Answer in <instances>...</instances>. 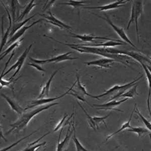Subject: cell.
I'll list each match as a JSON object with an SVG mask.
<instances>
[{"label": "cell", "instance_id": "6da1fadb", "mask_svg": "<svg viewBox=\"0 0 151 151\" xmlns=\"http://www.w3.org/2000/svg\"><path fill=\"white\" fill-rule=\"evenodd\" d=\"M44 36L53 40L55 42L62 45H67L70 48L81 53H91L97 55H101L106 58H111L116 60V62L121 63L124 65L129 66V62L127 60H130L131 58L125 55H122L124 50H119L113 47H87L82 46L80 44L74 43H65L61 41H58L55 38L50 36Z\"/></svg>", "mask_w": 151, "mask_h": 151}, {"label": "cell", "instance_id": "7a4b0ae2", "mask_svg": "<svg viewBox=\"0 0 151 151\" xmlns=\"http://www.w3.org/2000/svg\"><path fill=\"white\" fill-rule=\"evenodd\" d=\"M58 104H59L58 103H53L45 106H40V107L36 108L34 110H31L30 111L23 112L21 115H20V117L16 122L10 125L11 129L6 133V135H8L13 132H14V133H19L21 131H24L25 129H26L27 126L30 122V120L35 115H37L38 114L44 110L48 109L52 106Z\"/></svg>", "mask_w": 151, "mask_h": 151}, {"label": "cell", "instance_id": "3957f363", "mask_svg": "<svg viewBox=\"0 0 151 151\" xmlns=\"http://www.w3.org/2000/svg\"><path fill=\"white\" fill-rule=\"evenodd\" d=\"M142 77H143V75H142L141 77H139L129 83H128L127 84L124 85H115L111 88L110 89L105 91V93L101 95H97V96H94L93 98L99 100L100 98L103 97L104 96L111 95L113 97L111 98H110V99L109 100L110 101L112 100H116L117 98H120V96L122 94H124L125 92L127 91V90L131 88L132 86H134V85L138 84L139 83L137 82V81L141 80Z\"/></svg>", "mask_w": 151, "mask_h": 151}, {"label": "cell", "instance_id": "277c9868", "mask_svg": "<svg viewBox=\"0 0 151 151\" xmlns=\"http://www.w3.org/2000/svg\"><path fill=\"white\" fill-rule=\"evenodd\" d=\"M143 10H144V7H143V2L142 1H132L131 18L129 21L127 29L129 30L131 24L134 23H135L138 42H139V28H138L137 21H138V19L141 16V14H142Z\"/></svg>", "mask_w": 151, "mask_h": 151}, {"label": "cell", "instance_id": "5b68a950", "mask_svg": "<svg viewBox=\"0 0 151 151\" xmlns=\"http://www.w3.org/2000/svg\"><path fill=\"white\" fill-rule=\"evenodd\" d=\"M72 52H68L65 53H63L60 55H58L57 57H53L52 58L48 59V60H37L35 58H32L31 57H29V58L31 62H33L35 63L38 64V65H44L47 63H58L59 62H63L67 60H75L78 59V58L77 57H71L70 54H72Z\"/></svg>", "mask_w": 151, "mask_h": 151}, {"label": "cell", "instance_id": "8992f818", "mask_svg": "<svg viewBox=\"0 0 151 151\" xmlns=\"http://www.w3.org/2000/svg\"><path fill=\"white\" fill-rule=\"evenodd\" d=\"M32 45L33 44H31V45H29L28 48H26L24 52L22 54V55H21L20 58H18L17 61L16 62L15 64H14L13 65H12V67H11L10 69L8 70H7V72H6L4 73V74L2 76V77L1 78V79H3V77H4L6 75L10 72L11 70H15V69L17 68V70H16L15 72L14 73V74L12 75V77L9 79V80L14 79V78L18 74L19 71L22 68V65H23V64H24V61L25 60L27 55L29 53V51L31 50V47H32Z\"/></svg>", "mask_w": 151, "mask_h": 151}, {"label": "cell", "instance_id": "52a82bcc", "mask_svg": "<svg viewBox=\"0 0 151 151\" xmlns=\"http://www.w3.org/2000/svg\"><path fill=\"white\" fill-rule=\"evenodd\" d=\"M104 15L105 16V18L103 17L102 16H98V17L100 18H101V19H103V20H104L107 21L108 24H109L110 26H111L113 30L115 31V32L121 38V39L123 40L124 41H125V43L129 44V45H131V46L134 47V48L137 49L136 45H134V43H132L131 40H129V38L127 36L124 29H122V28L119 27H118L116 25H115V24H113V22L109 19V17L105 13L104 14Z\"/></svg>", "mask_w": 151, "mask_h": 151}, {"label": "cell", "instance_id": "ba28073f", "mask_svg": "<svg viewBox=\"0 0 151 151\" xmlns=\"http://www.w3.org/2000/svg\"><path fill=\"white\" fill-rule=\"evenodd\" d=\"M77 81H76L74 82V84L68 90V91H67L66 92L61 95L60 96H58V97H52V98H41V99H38L37 100H34L32 101L31 102V105L30 106L28 107L27 108H25V110H27L28 109L30 108H33V107H35L38 106H41L43 104H48V103H50L56 100L60 99V98H63L64 96H65L67 94H68V93L70 92L73 88L74 87V86H75V85L77 84Z\"/></svg>", "mask_w": 151, "mask_h": 151}, {"label": "cell", "instance_id": "9c48e42d", "mask_svg": "<svg viewBox=\"0 0 151 151\" xmlns=\"http://www.w3.org/2000/svg\"><path fill=\"white\" fill-rule=\"evenodd\" d=\"M128 100H129L128 98H125L124 99L121 100L119 101H116V100H110V101L108 102L107 103L102 104H93V106L95 107L96 109H98V110H113L123 112L124 111L119 109L116 107H117L121 104H122V103H124V102L127 101Z\"/></svg>", "mask_w": 151, "mask_h": 151}, {"label": "cell", "instance_id": "30bf717a", "mask_svg": "<svg viewBox=\"0 0 151 151\" xmlns=\"http://www.w3.org/2000/svg\"><path fill=\"white\" fill-rule=\"evenodd\" d=\"M72 35H70L72 37L78 38L79 40H81V41L84 42H93L94 40H108V41H115L122 42V43H126L124 42V41H121L120 40H114L110 38L104 37H99V36H93L92 35H80L75 34L74 33L70 32Z\"/></svg>", "mask_w": 151, "mask_h": 151}, {"label": "cell", "instance_id": "8fae6325", "mask_svg": "<svg viewBox=\"0 0 151 151\" xmlns=\"http://www.w3.org/2000/svg\"><path fill=\"white\" fill-rule=\"evenodd\" d=\"M128 2H129L128 1H126V0H124H124H118L113 3L107 4V5H105L96 6V7H84V8L89 9H97V10H99L100 11L109 10L117 9L119 7H123L124 5Z\"/></svg>", "mask_w": 151, "mask_h": 151}, {"label": "cell", "instance_id": "7c38bea8", "mask_svg": "<svg viewBox=\"0 0 151 151\" xmlns=\"http://www.w3.org/2000/svg\"><path fill=\"white\" fill-rule=\"evenodd\" d=\"M49 15H40L41 16H42L43 18H45V19H47L46 21L47 23H50V24H52L55 26H57L58 28H60V29H67L68 30H72V28L70 26L68 25L64 22H62L61 21L57 19V18L55 17L52 14V12L49 11L48 12Z\"/></svg>", "mask_w": 151, "mask_h": 151}, {"label": "cell", "instance_id": "4fadbf2b", "mask_svg": "<svg viewBox=\"0 0 151 151\" xmlns=\"http://www.w3.org/2000/svg\"><path fill=\"white\" fill-rule=\"evenodd\" d=\"M115 62H116V60L113 59L105 58L97 60L85 62L84 64L87 65H95L100 67V68H111V65Z\"/></svg>", "mask_w": 151, "mask_h": 151}, {"label": "cell", "instance_id": "5bb4252c", "mask_svg": "<svg viewBox=\"0 0 151 151\" xmlns=\"http://www.w3.org/2000/svg\"><path fill=\"white\" fill-rule=\"evenodd\" d=\"M42 20H43V19H40V20L36 21L32 23H31V24L29 25L28 26H23V27L19 29L18 31H17V32H16L14 34V35L9 39V40L7 41L6 46H9V45L15 43L16 41H17L19 38H20L21 36H22L23 35H24L28 29H29V28H30L32 26L36 25L38 23H40V22H41V21Z\"/></svg>", "mask_w": 151, "mask_h": 151}, {"label": "cell", "instance_id": "9a60e30c", "mask_svg": "<svg viewBox=\"0 0 151 151\" xmlns=\"http://www.w3.org/2000/svg\"><path fill=\"white\" fill-rule=\"evenodd\" d=\"M1 95L2 97H3L6 100V101L8 103L9 105L10 106L11 109L14 111L17 112L20 115H21L23 112H24V111L25 110V109H23L14 100L12 99V98L9 97V96H7V95L5 94H4V93H1Z\"/></svg>", "mask_w": 151, "mask_h": 151}, {"label": "cell", "instance_id": "2e32d148", "mask_svg": "<svg viewBox=\"0 0 151 151\" xmlns=\"http://www.w3.org/2000/svg\"><path fill=\"white\" fill-rule=\"evenodd\" d=\"M70 128H71V125L70 124V126L68 127V129L67 131V134L65 135L64 140L62 141V142L58 143L57 151H62L67 150L69 145V141L71 136L72 135L73 132H74V129L70 130Z\"/></svg>", "mask_w": 151, "mask_h": 151}, {"label": "cell", "instance_id": "e0dca14e", "mask_svg": "<svg viewBox=\"0 0 151 151\" xmlns=\"http://www.w3.org/2000/svg\"><path fill=\"white\" fill-rule=\"evenodd\" d=\"M141 65H142L143 69L144 70L146 74V78L148 81V85H149V93H148V99H147V106H148V110L149 112L150 115H151V107H150V99H151V70L149 69L148 65L144 63H141Z\"/></svg>", "mask_w": 151, "mask_h": 151}, {"label": "cell", "instance_id": "ac0fdd59", "mask_svg": "<svg viewBox=\"0 0 151 151\" xmlns=\"http://www.w3.org/2000/svg\"><path fill=\"white\" fill-rule=\"evenodd\" d=\"M82 46L87 47H113L122 45H127V43H122L119 42L115 41H108L106 42L97 43V44H80Z\"/></svg>", "mask_w": 151, "mask_h": 151}, {"label": "cell", "instance_id": "d6986e66", "mask_svg": "<svg viewBox=\"0 0 151 151\" xmlns=\"http://www.w3.org/2000/svg\"><path fill=\"white\" fill-rule=\"evenodd\" d=\"M58 70H55L52 73L50 79L47 82L46 84L43 87V88L42 89L41 91V93L40 94V96H38L37 99H41V98H47V97H48L49 92H50V87L51 85L52 81L53 80V78L55 77V75L57 74Z\"/></svg>", "mask_w": 151, "mask_h": 151}, {"label": "cell", "instance_id": "ffe728a7", "mask_svg": "<svg viewBox=\"0 0 151 151\" xmlns=\"http://www.w3.org/2000/svg\"><path fill=\"white\" fill-rule=\"evenodd\" d=\"M3 5L4 6V7H5V9H6V10L7 11V13H8V17H9V27L8 28V29H7V30L6 31V32L5 33V34L3 36H2L1 38V52H2V50L3 48L4 47L5 45H6V43H7V39L8 37H9L10 33L11 32V27H12V18L10 14L9 13L8 10H7V7H6L5 5L3 4Z\"/></svg>", "mask_w": 151, "mask_h": 151}, {"label": "cell", "instance_id": "44dd1931", "mask_svg": "<svg viewBox=\"0 0 151 151\" xmlns=\"http://www.w3.org/2000/svg\"><path fill=\"white\" fill-rule=\"evenodd\" d=\"M136 105H137V104L136 103L135 105H134V109H133V110H132V112L131 115H130L129 119V120L127 121V122H126L125 123H124V124L122 125V127H120V129H119L118 131H117L116 132H113V133L109 135V136H108V137H107L106 141H108V139H110V138H111L112 137H113V136H114V135L116 134H119V133L121 132L124 131V130L125 129H130V128L132 127V126L131 125V120H132V115H133V114H134V109H135V108H136Z\"/></svg>", "mask_w": 151, "mask_h": 151}, {"label": "cell", "instance_id": "7402d4cb", "mask_svg": "<svg viewBox=\"0 0 151 151\" xmlns=\"http://www.w3.org/2000/svg\"><path fill=\"white\" fill-rule=\"evenodd\" d=\"M36 14L33 15L32 16L28 18L27 19H26L25 20L22 21V22H20L18 23H15L13 24V26L12 27V29H11V31L9 35V37H11L12 36L14 35V34L16 32H17V31H18L19 29H21V28L23 27V25L26 24V23H27L30 19H32L33 17H34L36 15Z\"/></svg>", "mask_w": 151, "mask_h": 151}, {"label": "cell", "instance_id": "603a6c76", "mask_svg": "<svg viewBox=\"0 0 151 151\" xmlns=\"http://www.w3.org/2000/svg\"><path fill=\"white\" fill-rule=\"evenodd\" d=\"M75 118H73V121L72 122V126L73 129H74V136L73 137V140L74 141V143L75 144L76 148V150L77 151H88L87 149H86V148H85L81 144V142H80L79 139H78L76 137V128L75 127V124H74V122H75Z\"/></svg>", "mask_w": 151, "mask_h": 151}, {"label": "cell", "instance_id": "cb8c5ba5", "mask_svg": "<svg viewBox=\"0 0 151 151\" xmlns=\"http://www.w3.org/2000/svg\"><path fill=\"white\" fill-rule=\"evenodd\" d=\"M36 5V4L35 3V1L34 0L31 1L30 3H29V4L26 6L25 9H24L23 12L21 13L20 15L19 16V17L17 19L16 21H18L19 22H21V21L25 17V16L27 15L28 14H29L30 11L32 10V9Z\"/></svg>", "mask_w": 151, "mask_h": 151}, {"label": "cell", "instance_id": "d4e9b609", "mask_svg": "<svg viewBox=\"0 0 151 151\" xmlns=\"http://www.w3.org/2000/svg\"><path fill=\"white\" fill-rule=\"evenodd\" d=\"M89 1H73V0H69L68 2H65L63 3L60 4L62 5H67L70 6L72 7L74 9H78L81 7L85 6L84 3H88Z\"/></svg>", "mask_w": 151, "mask_h": 151}, {"label": "cell", "instance_id": "484cf974", "mask_svg": "<svg viewBox=\"0 0 151 151\" xmlns=\"http://www.w3.org/2000/svg\"><path fill=\"white\" fill-rule=\"evenodd\" d=\"M137 84L134 85L132 86L131 88L127 90V91L125 92L124 94H122L120 97H126V98H134V96L138 95L137 92Z\"/></svg>", "mask_w": 151, "mask_h": 151}, {"label": "cell", "instance_id": "4316f807", "mask_svg": "<svg viewBox=\"0 0 151 151\" xmlns=\"http://www.w3.org/2000/svg\"><path fill=\"white\" fill-rule=\"evenodd\" d=\"M23 40V38L21 39L20 40H18V41H16L15 43H13L8 48H7L5 52L1 53V60H3V58H4L10 52L12 51H14L15 48H17L19 47V45L21 44V42Z\"/></svg>", "mask_w": 151, "mask_h": 151}, {"label": "cell", "instance_id": "83f0119b", "mask_svg": "<svg viewBox=\"0 0 151 151\" xmlns=\"http://www.w3.org/2000/svg\"><path fill=\"white\" fill-rule=\"evenodd\" d=\"M127 131L129 132H134L138 134L139 137L142 136V134L146 133H149L150 131L148 129L143 127H132L130 129H127Z\"/></svg>", "mask_w": 151, "mask_h": 151}, {"label": "cell", "instance_id": "f1b7e54d", "mask_svg": "<svg viewBox=\"0 0 151 151\" xmlns=\"http://www.w3.org/2000/svg\"><path fill=\"white\" fill-rule=\"evenodd\" d=\"M134 112H135L137 115L139 116V117L141 118V119L142 120V122L145 124V125L146 126L147 129H148L150 131H151V122H150L147 120V119L142 114V113H141V112L139 111V109L137 108V105L136 106V108L134 109Z\"/></svg>", "mask_w": 151, "mask_h": 151}, {"label": "cell", "instance_id": "f546056e", "mask_svg": "<svg viewBox=\"0 0 151 151\" xmlns=\"http://www.w3.org/2000/svg\"><path fill=\"white\" fill-rule=\"evenodd\" d=\"M110 115V113L109 114H108V115H106V116H104L103 117H92V119H93V120H94V122L96 124V128L97 129H99V126L100 124H101V122H103L105 126L106 127H107L106 124V122H105V120L106 119H107L108 117L109 116V115Z\"/></svg>", "mask_w": 151, "mask_h": 151}, {"label": "cell", "instance_id": "4dcf8cb0", "mask_svg": "<svg viewBox=\"0 0 151 151\" xmlns=\"http://www.w3.org/2000/svg\"><path fill=\"white\" fill-rule=\"evenodd\" d=\"M76 77H77V88L80 90V91H81V92L83 93V94L85 95H87V96H89L90 97L93 98L94 95H92L90 94H89V93H88L87 91H86L85 88L81 84V82L80 81V77H79L78 74V73H77V74H76Z\"/></svg>", "mask_w": 151, "mask_h": 151}, {"label": "cell", "instance_id": "1f68e13d", "mask_svg": "<svg viewBox=\"0 0 151 151\" xmlns=\"http://www.w3.org/2000/svg\"><path fill=\"white\" fill-rule=\"evenodd\" d=\"M78 103L79 104V105H80V106L81 107V109H82L83 111L84 112V113H85V114H86V116L87 117L88 119V122L89 123V124L90 127H91V128H92V129L95 130V131H96V124L94 122V120H93V119H92V117L90 116L89 114H88V113L86 111V110L84 108H83V107L81 105L80 103H79V102H78Z\"/></svg>", "mask_w": 151, "mask_h": 151}, {"label": "cell", "instance_id": "d6a6232c", "mask_svg": "<svg viewBox=\"0 0 151 151\" xmlns=\"http://www.w3.org/2000/svg\"><path fill=\"white\" fill-rule=\"evenodd\" d=\"M36 131H35V132H33L32 133H31V134H29L28 136H26V137H23V138H22L21 139H19V140H18V141H17L16 142H14V143H13V144H12L11 145L8 146V147H6V148H4V149H3L1 150V151H8V150H9L10 149H11V148H13V147H14L15 146H17L18 144H19V143H20L21 142H22L23 140H24V139H27V138H28V137H30V136H32L33 134H34V133H35V132H36Z\"/></svg>", "mask_w": 151, "mask_h": 151}, {"label": "cell", "instance_id": "836d02e7", "mask_svg": "<svg viewBox=\"0 0 151 151\" xmlns=\"http://www.w3.org/2000/svg\"><path fill=\"white\" fill-rule=\"evenodd\" d=\"M18 77L17 79H16L15 80L14 79H11V80H9L8 81H5L4 79H1V89H2V88L4 87L5 86H8V87H11L10 86H12V85L14 84V83L15 81H17V80L19 79ZM13 87V86H12Z\"/></svg>", "mask_w": 151, "mask_h": 151}, {"label": "cell", "instance_id": "e575fe53", "mask_svg": "<svg viewBox=\"0 0 151 151\" xmlns=\"http://www.w3.org/2000/svg\"><path fill=\"white\" fill-rule=\"evenodd\" d=\"M68 94L71 95H72V96L75 97V98H77V99L79 100H80V101H82L86 102V103H87L88 104L90 105L89 103H88V102L86 101V100L85 99V98H83V97H82V96H80L77 92H75V90H74L73 89L72 90L68 93Z\"/></svg>", "mask_w": 151, "mask_h": 151}, {"label": "cell", "instance_id": "d590c367", "mask_svg": "<svg viewBox=\"0 0 151 151\" xmlns=\"http://www.w3.org/2000/svg\"><path fill=\"white\" fill-rule=\"evenodd\" d=\"M47 144L46 142H42L41 144H37L35 145L34 146H31L29 148H26L24 150V151H36V150L40 148L41 146H45V145Z\"/></svg>", "mask_w": 151, "mask_h": 151}, {"label": "cell", "instance_id": "8d00e7d4", "mask_svg": "<svg viewBox=\"0 0 151 151\" xmlns=\"http://www.w3.org/2000/svg\"><path fill=\"white\" fill-rule=\"evenodd\" d=\"M68 115L66 114H65L64 116L63 117V118L62 119V120H60V122H59V123L58 124V125L56 126V127H55V129H54V132H57V131H58L61 127H63V126H64V122H65V119H66V118L68 117Z\"/></svg>", "mask_w": 151, "mask_h": 151}, {"label": "cell", "instance_id": "74e56055", "mask_svg": "<svg viewBox=\"0 0 151 151\" xmlns=\"http://www.w3.org/2000/svg\"><path fill=\"white\" fill-rule=\"evenodd\" d=\"M28 65H30L31 67L35 68V69H37L38 70L40 71V72H45V70L40 65L35 63L33 62H32L31 63H29L28 64Z\"/></svg>", "mask_w": 151, "mask_h": 151}, {"label": "cell", "instance_id": "f35d334b", "mask_svg": "<svg viewBox=\"0 0 151 151\" xmlns=\"http://www.w3.org/2000/svg\"><path fill=\"white\" fill-rule=\"evenodd\" d=\"M15 54V51L14 50V51H13V52H12V55H11L10 57V58H9V59H8V60L7 63H6L5 65V67H4V69L3 70V72H2V74H1V78L2 77V76H3V75L4 74V73H5V72L6 70V68H7V66H8V64H9V63L10 62L11 60H12V58L13 57V56H14Z\"/></svg>", "mask_w": 151, "mask_h": 151}, {"label": "cell", "instance_id": "ab89813d", "mask_svg": "<svg viewBox=\"0 0 151 151\" xmlns=\"http://www.w3.org/2000/svg\"><path fill=\"white\" fill-rule=\"evenodd\" d=\"M50 133V132H48V133H47V134H45L43 136H42L41 137H40L38 139H37V140H36V141H34L33 142H32V143H31V144H29L28 145V147L27 148L30 147H31V146H34V145H35L37 144L38 142H40V141L41 139H42L43 137H45V136H47V135L49 134Z\"/></svg>", "mask_w": 151, "mask_h": 151}]
</instances>
